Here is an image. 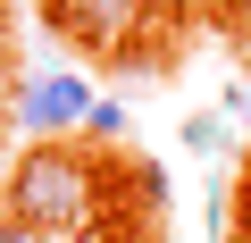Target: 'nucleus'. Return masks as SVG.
<instances>
[{"label": "nucleus", "mask_w": 251, "mask_h": 243, "mask_svg": "<svg viewBox=\"0 0 251 243\" xmlns=\"http://www.w3.org/2000/svg\"><path fill=\"white\" fill-rule=\"evenodd\" d=\"M0 210H9L34 243L50 235H84L92 210H100V160L75 151V143H25L9 185H0Z\"/></svg>", "instance_id": "obj_1"}, {"label": "nucleus", "mask_w": 251, "mask_h": 243, "mask_svg": "<svg viewBox=\"0 0 251 243\" xmlns=\"http://www.w3.org/2000/svg\"><path fill=\"white\" fill-rule=\"evenodd\" d=\"M84 109H92V84L75 76V67H34V76H17V92H9V117L34 135V143H59L67 126H84Z\"/></svg>", "instance_id": "obj_2"}, {"label": "nucleus", "mask_w": 251, "mask_h": 243, "mask_svg": "<svg viewBox=\"0 0 251 243\" xmlns=\"http://www.w3.org/2000/svg\"><path fill=\"white\" fill-rule=\"evenodd\" d=\"M143 9H151V0H59V26L84 51H126L143 34Z\"/></svg>", "instance_id": "obj_3"}, {"label": "nucleus", "mask_w": 251, "mask_h": 243, "mask_svg": "<svg viewBox=\"0 0 251 243\" xmlns=\"http://www.w3.org/2000/svg\"><path fill=\"white\" fill-rule=\"evenodd\" d=\"M226 143H234L226 117H184V151H201V160H209V151H226Z\"/></svg>", "instance_id": "obj_4"}, {"label": "nucleus", "mask_w": 251, "mask_h": 243, "mask_svg": "<svg viewBox=\"0 0 251 243\" xmlns=\"http://www.w3.org/2000/svg\"><path fill=\"white\" fill-rule=\"evenodd\" d=\"M84 135H100V143L126 135V109H117V101H92V109H84Z\"/></svg>", "instance_id": "obj_5"}, {"label": "nucleus", "mask_w": 251, "mask_h": 243, "mask_svg": "<svg viewBox=\"0 0 251 243\" xmlns=\"http://www.w3.org/2000/svg\"><path fill=\"white\" fill-rule=\"evenodd\" d=\"M0 243H34V235H25V226H17L9 210H0Z\"/></svg>", "instance_id": "obj_6"}, {"label": "nucleus", "mask_w": 251, "mask_h": 243, "mask_svg": "<svg viewBox=\"0 0 251 243\" xmlns=\"http://www.w3.org/2000/svg\"><path fill=\"white\" fill-rule=\"evenodd\" d=\"M9 92H17V76H9V67H0V109H9Z\"/></svg>", "instance_id": "obj_7"}, {"label": "nucleus", "mask_w": 251, "mask_h": 243, "mask_svg": "<svg viewBox=\"0 0 251 243\" xmlns=\"http://www.w3.org/2000/svg\"><path fill=\"white\" fill-rule=\"evenodd\" d=\"M50 243H100V235H92V226H84V235H50Z\"/></svg>", "instance_id": "obj_8"}, {"label": "nucleus", "mask_w": 251, "mask_h": 243, "mask_svg": "<svg viewBox=\"0 0 251 243\" xmlns=\"http://www.w3.org/2000/svg\"><path fill=\"white\" fill-rule=\"evenodd\" d=\"M243 109H251V101H243Z\"/></svg>", "instance_id": "obj_9"}]
</instances>
